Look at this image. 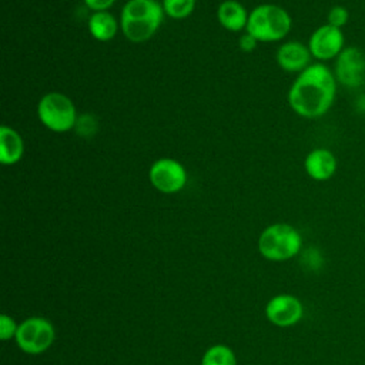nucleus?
<instances>
[{
    "label": "nucleus",
    "instance_id": "nucleus-1",
    "mask_svg": "<svg viewBox=\"0 0 365 365\" xmlns=\"http://www.w3.org/2000/svg\"><path fill=\"white\" fill-rule=\"evenodd\" d=\"M336 87L334 71L325 63H312L292 81L288 90V104L302 118H319L331 110Z\"/></svg>",
    "mask_w": 365,
    "mask_h": 365
},
{
    "label": "nucleus",
    "instance_id": "nucleus-2",
    "mask_svg": "<svg viewBox=\"0 0 365 365\" xmlns=\"http://www.w3.org/2000/svg\"><path fill=\"white\" fill-rule=\"evenodd\" d=\"M164 10L157 0H128L120 14V29L131 43L150 40L163 23Z\"/></svg>",
    "mask_w": 365,
    "mask_h": 365
},
{
    "label": "nucleus",
    "instance_id": "nucleus-3",
    "mask_svg": "<svg viewBox=\"0 0 365 365\" xmlns=\"http://www.w3.org/2000/svg\"><path fill=\"white\" fill-rule=\"evenodd\" d=\"M292 19L289 13L278 4H259L248 14L245 31L258 41L272 43L287 37L291 31Z\"/></svg>",
    "mask_w": 365,
    "mask_h": 365
},
{
    "label": "nucleus",
    "instance_id": "nucleus-4",
    "mask_svg": "<svg viewBox=\"0 0 365 365\" xmlns=\"http://www.w3.org/2000/svg\"><path fill=\"white\" fill-rule=\"evenodd\" d=\"M40 123L54 133H66L77 124V110L71 98L58 91L44 94L37 104Z\"/></svg>",
    "mask_w": 365,
    "mask_h": 365
},
{
    "label": "nucleus",
    "instance_id": "nucleus-5",
    "mask_svg": "<svg viewBox=\"0 0 365 365\" xmlns=\"http://www.w3.org/2000/svg\"><path fill=\"white\" fill-rule=\"evenodd\" d=\"M301 235L289 224L278 222L267 227L258 240L259 252L271 261L289 259L301 250Z\"/></svg>",
    "mask_w": 365,
    "mask_h": 365
},
{
    "label": "nucleus",
    "instance_id": "nucleus-6",
    "mask_svg": "<svg viewBox=\"0 0 365 365\" xmlns=\"http://www.w3.org/2000/svg\"><path fill=\"white\" fill-rule=\"evenodd\" d=\"M336 83L355 90L365 83V53L356 46H346L334 60Z\"/></svg>",
    "mask_w": 365,
    "mask_h": 365
},
{
    "label": "nucleus",
    "instance_id": "nucleus-7",
    "mask_svg": "<svg viewBox=\"0 0 365 365\" xmlns=\"http://www.w3.org/2000/svg\"><path fill=\"white\" fill-rule=\"evenodd\" d=\"M148 180L157 191L175 194L187 184V170L178 160L163 157L150 165Z\"/></svg>",
    "mask_w": 365,
    "mask_h": 365
},
{
    "label": "nucleus",
    "instance_id": "nucleus-8",
    "mask_svg": "<svg viewBox=\"0 0 365 365\" xmlns=\"http://www.w3.org/2000/svg\"><path fill=\"white\" fill-rule=\"evenodd\" d=\"M307 46L312 58H315L318 63L335 60L346 47L345 34L342 29H336L328 23H324L311 33Z\"/></svg>",
    "mask_w": 365,
    "mask_h": 365
},
{
    "label": "nucleus",
    "instance_id": "nucleus-9",
    "mask_svg": "<svg viewBox=\"0 0 365 365\" xmlns=\"http://www.w3.org/2000/svg\"><path fill=\"white\" fill-rule=\"evenodd\" d=\"M16 339L24 352L40 354L51 345L54 329L44 318H29L17 328Z\"/></svg>",
    "mask_w": 365,
    "mask_h": 365
},
{
    "label": "nucleus",
    "instance_id": "nucleus-10",
    "mask_svg": "<svg viewBox=\"0 0 365 365\" xmlns=\"http://www.w3.org/2000/svg\"><path fill=\"white\" fill-rule=\"evenodd\" d=\"M304 170L314 181H328L338 170V158L329 148L317 147L305 155Z\"/></svg>",
    "mask_w": 365,
    "mask_h": 365
},
{
    "label": "nucleus",
    "instance_id": "nucleus-11",
    "mask_svg": "<svg viewBox=\"0 0 365 365\" xmlns=\"http://www.w3.org/2000/svg\"><path fill=\"white\" fill-rule=\"evenodd\" d=\"M278 66L288 73H301L312 64V56L307 44L289 40L282 43L275 54Z\"/></svg>",
    "mask_w": 365,
    "mask_h": 365
},
{
    "label": "nucleus",
    "instance_id": "nucleus-12",
    "mask_svg": "<svg viewBox=\"0 0 365 365\" xmlns=\"http://www.w3.org/2000/svg\"><path fill=\"white\" fill-rule=\"evenodd\" d=\"M267 317L279 327L294 325L302 317V304L292 295H278L268 302Z\"/></svg>",
    "mask_w": 365,
    "mask_h": 365
},
{
    "label": "nucleus",
    "instance_id": "nucleus-13",
    "mask_svg": "<svg viewBox=\"0 0 365 365\" xmlns=\"http://www.w3.org/2000/svg\"><path fill=\"white\" fill-rule=\"evenodd\" d=\"M248 11L237 0H224L217 7V20L228 31L245 30L248 23Z\"/></svg>",
    "mask_w": 365,
    "mask_h": 365
},
{
    "label": "nucleus",
    "instance_id": "nucleus-14",
    "mask_svg": "<svg viewBox=\"0 0 365 365\" xmlns=\"http://www.w3.org/2000/svg\"><path fill=\"white\" fill-rule=\"evenodd\" d=\"M24 154L23 137L13 127H0V161L4 165L17 164Z\"/></svg>",
    "mask_w": 365,
    "mask_h": 365
},
{
    "label": "nucleus",
    "instance_id": "nucleus-15",
    "mask_svg": "<svg viewBox=\"0 0 365 365\" xmlns=\"http://www.w3.org/2000/svg\"><path fill=\"white\" fill-rule=\"evenodd\" d=\"M88 31L98 41H110L118 31V21L108 11H94L88 19Z\"/></svg>",
    "mask_w": 365,
    "mask_h": 365
},
{
    "label": "nucleus",
    "instance_id": "nucleus-16",
    "mask_svg": "<svg viewBox=\"0 0 365 365\" xmlns=\"http://www.w3.org/2000/svg\"><path fill=\"white\" fill-rule=\"evenodd\" d=\"M197 0H161L164 14L174 20L187 19L195 9Z\"/></svg>",
    "mask_w": 365,
    "mask_h": 365
},
{
    "label": "nucleus",
    "instance_id": "nucleus-17",
    "mask_svg": "<svg viewBox=\"0 0 365 365\" xmlns=\"http://www.w3.org/2000/svg\"><path fill=\"white\" fill-rule=\"evenodd\" d=\"M201 365H235V356L230 348L215 345L205 352Z\"/></svg>",
    "mask_w": 365,
    "mask_h": 365
},
{
    "label": "nucleus",
    "instance_id": "nucleus-18",
    "mask_svg": "<svg viewBox=\"0 0 365 365\" xmlns=\"http://www.w3.org/2000/svg\"><path fill=\"white\" fill-rule=\"evenodd\" d=\"M349 21V10L342 4L332 6L327 13V23L336 29H344Z\"/></svg>",
    "mask_w": 365,
    "mask_h": 365
},
{
    "label": "nucleus",
    "instance_id": "nucleus-19",
    "mask_svg": "<svg viewBox=\"0 0 365 365\" xmlns=\"http://www.w3.org/2000/svg\"><path fill=\"white\" fill-rule=\"evenodd\" d=\"M16 332H17V328H16L14 321L7 315H1L0 317V338L6 341V339L11 338L13 335H16Z\"/></svg>",
    "mask_w": 365,
    "mask_h": 365
},
{
    "label": "nucleus",
    "instance_id": "nucleus-20",
    "mask_svg": "<svg viewBox=\"0 0 365 365\" xmlns=\"http://www.w3.org/2000/svg\"><path fill=\"white\" fill-rule=\"evenodd\" d=\"M83 1L93 11H106L115 3V0H83Z\"/></svg>",
    "mask_w": 365,
    "mask_h": 365
},
{
    "label": "nucleus",
    "instance_id": "nucleus-21",
    "mask_svg": "<svg viewBox=\"0 0 365 365\" xmlns=\"http://www.w3.org/2000/svg\"><path fill=\"white\" fill-rule=\"evenodd\" d=\"M257 43H258V40L255 38V37H252L250 33H244L241 37H240V40H238V46H240V48L242 50V51H245V53H250V51H252L255 47H257Z\"/></svg>",
    "mask_w": 365,
    "mask_h": 365
}]
</instances>
